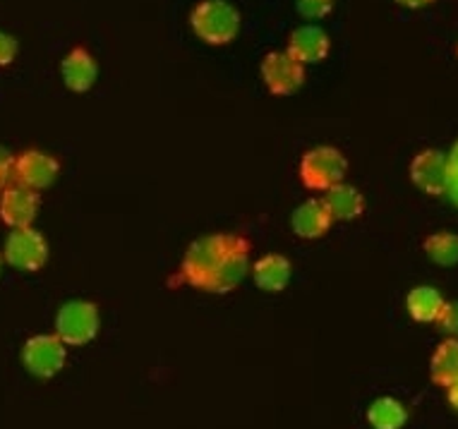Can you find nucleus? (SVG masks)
Here are the masks:
<instances>
[{"mask_svg": "<svg viewBox=\"0 0 458 429\" xmlns=\"http://www.w3.org/2000/svg\"><path fill=\"white\" fill-rule=\"evenodd\" d=\"M252 242L241 233H209L190 242L175 281L209 295H228L248 279Z\"/></svg>", "mask_w": 458, "mask_h": 429, "instance_id": "obj_1", "label": "nucleus"}, {"mask_svg": "<svg viewBox=\"0 0 458 429\" xmlns=\"http://www.w3.org/2000/svg\"><path fill=\"white\" fill-rule=\"evenodd\" d=\"M241 10L228 0H199L190 10V29L207 46L233 44L241 34Z\"/></svg>", "mask_w": 458, "mask_h": 429, "instance_id": "obj_2", "label": "nucleus"}, {"mask_svg": "<svg viewBox=\"0 0 458 429\" xmlns=\"http://www.w3.org/2000/svg\"><path fill=\"white\" fill-rule=\"evenodd\" d=\"M348 173V158L344 151L331 147V144H319L312 147L301 156L298 164V178H301L302 188L312 189V192H327L329 188L346 181Z\"/></svg>", "mask_w": 458, "mask_h": 429, "instance_id": "obj_3", "label": "nucleus"}, {"mask_svg": "<svg viewBox=\"0 0 458 429\" xmlns=\"http://www.w3.org/2000/svg\"><path fill=\"white\" fill-rule=\"evenodd\" d=\"M55 336L68 348H84L98 336L101 309L91 300H68L55 312Z\"/></svg>", "mask_w": 458, "mask_h": 429, "instance_id": "obj_4", "label": "nucleus"}, {"mask_svg": "<svg viewBox=\"0 0 458 429\" xmlns=\"http://www.w3.org/2000/svg\"><path fill=\"white\" fill-rule=\"evenodd\" d=\"M20 358L31 377L53 379L68 365V346L55 333H34L24 341Z\"/></svg>", "mask_w": 458, "mask_h": 429, "instance_id": "obj_5", "label": "nucleus"}, {"mask_svg": "<svg viewBox=\"0 0 458 429\" xmlns=\"http://www.w3.org/2000/svg\"><path fill=\"white\" fill-rule=\"evenodd\" d=\"M48 242L34 226L13 228L3 245V262L24 273L41 272L48 262Z\"/></svg>", "mask_w": 458, "mask_h": 429, "instance_id": "obj_6", "label": "nucleus"}, {"mask_svg": "<svg viewBox=\"0 0 458 429\" xmlns=\"http://www.w3.org/2000/svg\"><path fill=\"white\" fill-rule=\"evenodd\" d=\"M259 75L274 97H291L305 84L308 70L288 51H269L259 63Z\"/></svg>", "mask_w": 458, "mask_h": 429, "instance_id": "obj_7", "label": "nucleus"}, {"mask_svg": "<svg viewBox=\"0 0 458 429\" xmlns=\"http://www.w3.org/2000/svg\"><path fill=\"white\" fill-rule=\"evenodd\" d=\"M61 175V161L51 156L48 151L27 149L20 156H15L13 166V182L30 188L34 192L48 189Z\"/></svg>", "mask_w": 458, "mask_h": 429, "instance_id": "obj_8", "label": "nucleus"}, {"mask_svg": "<svg viewBox=\"0 0 458 429\" xmlns=\"http://www.w3.org/2000/svg\"><path fill=\"white\" fill-rule=\"evenodd\" d=\"M408 175L415 188L422 195L439 197L446 195V182H449V171H446V154L439 149L418 151L408 166Z\"/></svg>", "mask_w": 458, "mask_h": 429, "instance_id": "obj_9", "label": "nucleus"}, {"mask_svg": "<svg viewBox=\"0 0 458 429\" xmlns=\"http://www.w3.org/2000/svg\"><path fill=\"white\" fill-rule=\"evenodd\" d=\"M41 209V197L30 188L10 182L8 188L0 189V221L8 228L34 226Z\"/></svg>", "mask_w": 458, "mask_h": 429, "instance_id": "obj_10", "label": "nucleus"}, {"mask_svg": "<svg viewBox=\"0 0 458 429\" xmlns=\"http://www.w3.org/2000/svg\"><path fill=\"white\" fill-rule=\"evenodd\" d=\"M285 51L308 68V65H317V63H324L329 58L331 38L319 24H302V27L291 31Z\"/></svg>", "mask_w": 458, "mask_h": 429, "instance_id": "obj_11", "label": "nucleus"}, {"mask_svg": "<svg viewBox=\"0 0 458 429\" xmlns=\"http://www.w3.org/2000/svg\"><path fill=\"white\" fill-rule=\"evenodd\" d=\"M61 77L63 84L75 94H87L94 89L98 80V63L89 48H84V46L70 48L61 61Z\"/></svg>", "mask_w": 458, "mask_h": 429, "instance_id": "obj_12", "label": "nucleus"}, {"mask_svg": "<svg viewBox=\"0 0 458 429\" xmlns=\"http://www.w3.org/2000/svg\"><path fill=\"white\" fill-rule=\"evenodd\" d=\"M331 226H334V216L322 197H310L291 214V228L302 240H319L329 233Z\"/></svg>", "mask_w": 458, "mask_h": 429, "instance_id": "obj_13", "label": "nucleus"}, {"mask_svg": "<svg viewBox=\"0 0 458 429\" xmlns=\"http://www.w3.org/2000/svg\"><path fill=\"white\" fill-rule=\"evenodd\" d=\"M250 276L264 293H284L293 279V264L285 255L269 252L250 264Z\"/></svg>", "mask_w": 458, "mask_h": 429, "instance_id": "obj_14", "label": "nucleus"}, {"mask_svg": "<svg viewBox=\"0 0 458 429\" xmlns=\"http://www.w3.org/2000/svg\"><path fill=\"white\" fill-rule=\"evenodd\" d=\"M322 199L327 204V209L331 211L334 221L360 219L362 214H365V206H368L365 195L355 185H348L346 181L327 189Z\"/></svg>", "mask_w": 458, "mask_h": 429, "instance_id": "obj_15", "label": "nucleus"}, {"mask_svg": "<svg viewBox=\"0 0 458 429\" xmlns=\"http://www.w3.org/2000/svg\"><path fill=\"white\" fill-rule=\"evenodd\" d=\"M429 379L439 389H449L458 382V339L446 336V339L435 348L429 358Z\"/></svg>", "mask_w": 458, "mask_h": 429, "instance_id": "obj_16", "label": "nucleus"}, {"mask_svg": "<svg viewBox=\"0 0 458 429\" xmlns=\"http://www.w3.org/2000/svg\"><path fill=\"white\" fill-rule=\"evenodd\" d=\"M444 302L446 298L435 286H415L406 295V312L418 324H435Z\"/></svg>", "mask_w": 458, "mask_h": 429, "instance_id": "obj_17", "label": "nucleus"}, {"mask_svg": "<svg viewBox=\"0 0 458 429\" xmlns=\"http://www.w3.org/2000/svg\"><path fill=\"white\" fill-rule=\"evenodd\" d=\"M368 422L372 429H403L408 425V408L394 396H379L369 403Z\"/></svg>", "mask_w": 458, "mask_h": 429, "instance_id": "obj_18", "label": "nucleus"}, {"mask_svg": "<svg viewBox=\"0 0 458 429\" xmlns=\"http://www.w3.org/2000/svg\"><path fill=\"white\" fill-rule=\"evenodd\" d=\"M422 252L429 262L439 266H456L458 264V233L451 231H437L422 240Z\"/></svg>", "mask_w": 458, "mask_h": 429, "instance_id": "obj_19", "label": "nucleus"}, {"mask_svg": "<svg viewBox=\"0 0 458 429\" xmlns=\"http://www.w3.org/2000/svg\"><path fill=\"white\" fill-rule=\"evenodd\" d=\"M336 8V0H295L298 15L305 20H324Z\"/></svg>", "mask_w": 458, "mask_h": 429, "instance_id": "obj_20", "label": "nucleus"}, {"mask_svg": "<svg viewBox=\"0 0 458 429\" xmlns=\"http://www.w3.org/2000/svg\"><path fill=\"white\" fill-rule=\"evenodd\" d=\"M435 326L446 336H456L458 339V302L456 300H446L444 302L442 312L437 316Z\"/></svg>", "mask_w": 458, "mask_h": 429, "instance_id": "obj_21", "label": "nucleus"}, {"mask_svg": "<svg viewBox=\"0 0 458 429\" xmlns=\"http://www.w3.org/2000/svg\"><path fill=\"white\" fill-rule=\"evenodd\" d=\"M17 53H20V44H17V38L8 31H0V68H8L13 65L17 58Z\"/></svg>", "mask_w": 458, "mask_h": 429, "instance_id": "obj_22", "label": "nucleus"}, {"mask_svg": "<svg viewBox=\"0 0 458 429\" xmlns=\"http://www.w3.org/2000/svg\"><path fill=\"white\" fill-rule=\"evenodd\" d=\"M13 166H15V154L0 144V189L13 182Z\"/></svg>", "mask_w": 458, "mask_h": 429, "instance_id": "obj_23", "label": "nucleus"}, {"mask_svg": "<svg viewBox=\"0 0 458 429\" xmlns=\"http://www.w3.org/2000/svg\"><path fill=\"white\" fill-rule=\"evenodd\" d=\"M446 171H449V178L458 175V142H454L451 151L446 154Z\"/></svg>", "mask_w": 458, "mask_h": 429, "instance_id": "obj_24", "label": "nucleus"}, {"mask_svg": "<svg viewBox=\"0 0 458 429\" xmlns=\"http://www.w3.org/2000/svg\"><path fill=\"white\" fill-rule=\"evenodd\" d=\"M398 8H406V10H422V8H429L435 0H394Z\"/></svg>", "mask_w": 458, "mask_h": 429, "instance_id": "obj_25", "label": "nucleus"}, {"mask_svg": "<svg viewBox=\"0 0 458 429\" xmlns=\"http://www.w3.org/2000/svg\"><path fill=\"white\" fill-rule=\"evenodd\" d=\"M446 195L454 202V206H458V175L456 178H449V182H446Z\"/></svg>", "mask_w": 458, "mask_h": 429, "instance_id": "obj_26", "label": "nucleus"}, {"mask_svg": "<svg viewBox=\"0 0 458 429\" xmlns=\"http://www.w3.org/2000/svg\"><path fill=\"white\" fill-rule=\"evenodd\" d=\"M446 403L451 406V410H456L458 413V382L446 389Z\"/></svg>", "mask_w": 458, "mask_h": 429, "instance_id": "obj_27", "label": "nucleus"}, {"mask_svg": "<svg viewBox=\"0 0 458 429\" xmlns=\"http://www.w3.org/2000/svg\"><path fill=\"white\" fill-rule=\"evenodd\" d=\"M0 273H3V257H0Z\"/></svg>", "mask_w": 458, "mask_h": 429, "instance_id": "obj_28", "label": "nucleus"}, {"mask_svg": "<svg viewBox=\"0 0 458 429\" xmlns=\"http://www.w3.org/2000/svg\"><path fill=\"white\" fill-rule=\"evenodd\" d=\"M456 58H458V44H456Z\"/></svg>", "mask_w": 458, "mask_h": 429, "instance_id": "obj_29", "label": "nucleus"}]
</instances>
